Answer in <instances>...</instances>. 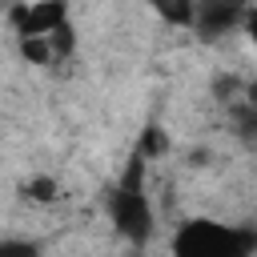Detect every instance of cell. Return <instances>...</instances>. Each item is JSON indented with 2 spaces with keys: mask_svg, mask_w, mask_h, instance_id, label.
<instances>
[{
  "mask_svg": "<svg viewBox=\"0 0 257 257\" xmlns=\"http://www.w3.org/2000/svg\"><path fill=\"white\" fill-rule=\"evenodd\" d=\"M253 249H257L253 229L221 221H185L173 237V257H249Z\"/></svg>",
  "mask_w": 257,
  "mask_h": 257,
  "instance_id": "6da1fadb",
  "label": "cell"
},
{
  "mask_svg": "<svg viewBox=\"0 0 257 257\" xmlns=\"http://www.w3.org/2000/svg\"><path fill=\"white\" fill-rule=\"evenodd\" d=\"M149 4L173 28H193L197 24V8H201V0H149Z\"/></svg>",
  "mask_w": 257,
  "mask_h": 257,
  "instance_id": "5b68a950",
  "label": "cell"
},
{
  "mask_svg": "<svg viewBox=\"0 0 257 257\" xmlns=\"http://www.w3.org/2000/svg\"><path fill=\"white\" fill-rule=\"evenodd\" d=\"M8 24L16 40L24 36H52L68 24V0H20L8 8Z\"/></svg>",
  "mask_w": 257,
  "mask_h": 257,
  "instance_id": "3957f363",
  "label": "cell"
},
{
  "mask_svg": "<svg viewBox=\"0 0 257 257\" xmlns=\"http://www.w3.org/2000/svg\"><path fill=\"white\" fill-rule=\"evenodd\" d=\"M145 161H149V157L137 149V157H133L128 169H124L120 189H116L112 201H108V213H112L116 233H120L124 241H133V245H145V241L153 237V205H149V193H145Z\"/></svg>",
  "mask_w": 257,
  "mask_h": 257,
  "instance_id": "7a4b0ae2",
  "label": "cell"
},
{
  "mask_svg": "<svg viewBox=\"0 0 257 257\" xmlns=\"http://www.w3.org/2000/svg\"><path fill=\"white\" fill-rule=\"evenodd\" d=\"M24 193H28L36 205H52V201L60 197V185H56L52 177H44V173H40V177H32V181L24 185Z\"/></svg>",
  "mask_w": 257,
  "mask_h": 257,
  "instance_id": "52a82bcc",
  "label": "cell"
},
{
  "mask_svg": "<svg viewBox=\"0 0 257 257\" xmlns=\"http://www.w3.org/2000/svg\"><path fill=\"white\" fill-rule=\"evenodd\" d=\"M245 12H249L245 0H201V8H197V24H193V28H197L205 40H213V36L237 28V24L245 20Z\"/></svg>",
  "mask_w": 257,
  "mask_h": 257,
  "instance_id": "277c9868",
  "label": "cell"
},
{
  "mask_svg": "<svg viewBox=\"0 0 257 257\" xmlns=\"http://www.w3.org/2000/svg\"><path fill=\"white\" fill-rule=\"evenodd\" d=\"M165 149H169V137H165L157 124H149V128H145V141H141V153H145V157H161Z\"/></svg>",
  "mask_w": 257,
  "mask_h": 257,
  "instance_id": "ba28073f",
  "label": "cell"
},
{
  "mask_svg": "<svg viewBox=\"0 0 257 257\" xmlns=\"http://www.w3.org/2000/svg\"><path fill=\"white\" fill-rule=\"evenodd\" d=\"M36 253H40L36 241H16V237L0 241V257H36Z\"/></svg>",
  "mask_w": 257,
  "mask_h": 257,
  "instance_id": "9c48e42d",
  "label": "cell"
},
{
  "mask_svg": "<svg viewBox=\"0 0 257 257\" xmlns=\"http://www.w3.org/2000/svg\"><path fill=\"white\" fill-rule=\"evenodd\" d=\"M16 48H20V56L32 60V64H48V60H56L48 36H24V40H16Z\"/></svg>",
  "mask_w": 257,
  "mask_h": 257,
  "instance_id": "8992f818",
  "label": "cell"
},
{
  "mask_svg": "<svg viewBox=\"0 0 257 257\" xmlns=\"http://www.w3.org/2000/svg\"><path fill=\"white\" fill-rule=\"evenodd\" d=\"M48 40H52V52H56V56H68V52H72V44H76V36H72V24L56 28Z\"/></svg>",
  "mask_w": 257,
  "mask_h": 257,
  "instance_id": "30bf717a",
  "label": "cell"
},
{
  "mask_svg": "<svg viewBox=\"0 0 257 257\" xmlns=\"http://www.w3.org/2000/svg\"><path fill=\"white\" fill-rule=\"evenodd\" d=\"M241 28H245V36H249V44H253V52H257V4H249V12H245V20H241Z\"/></svg>",
  "mask_w": 257,
  "mask_h": 257,
  "instance_id": "8fae6325",
  "label": "cell"
}]
</instances>
